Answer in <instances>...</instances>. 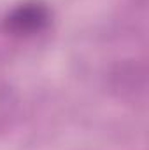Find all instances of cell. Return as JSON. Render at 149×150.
Returning <instances> with one entry per match:
<instances>
[{
	"label": "cell",
	"mask_w": 149,
	"mask_h": 150,
	"mask_svg": "<svg viewBox=\"0 0 149 150\" xmlns=\"http://www.w3.org/2000/svg\"><path fill=\"white\" fill-rule=\"evenodd\" d=\"M49 21V9L40 2H25L5 18V28L12 33L30 35L42 30Z\"/></svg>",
	"instance_id": "cell-1"
}]
</instances>
